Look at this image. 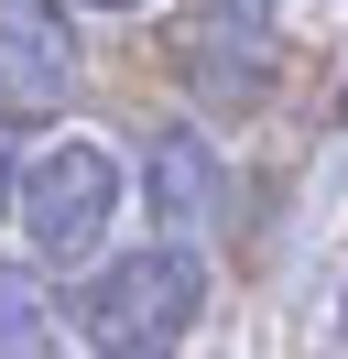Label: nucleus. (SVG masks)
Masks as SVG:
<instances>
[{
  "label": "nucleus",
  "mask_w": 348,
  "mask_h": 359,
  "mask_svg": "<svg viewBox=\"0 0 348 359\" xmlns=\"http://www.w3.org/2000/svg\"><path fill=\"white\" fill-rule=\"evenodd\" d=\"M65 316H76V337L98 359H174V337L207 316V250H196V240L98 250Z\"/></svg>",
  "instance_id": "obj_1"
},
{
  "label": "nucleus",
  "mask_w": 348,
  "mask_h": 359,
  "mask_svg": "<svg viewBox=\"0 0 348 359\" xmlns=\"http://www.w3.org/2000/svg\"><path fill=\"white\" fill-rule=\"evenodd\" d=\"M11 218L33 240L44 272H87L120 229V153L87 131H55L44 153H22V185H11Z\"/></svg>",
  "instance_id": "obj_2"
},
{
  "label": "nucleus",
  "mask_w": 348,
  "mask_h": 359,
  "mask_svg": "<svg viewBox=\"0 0 348 359\" xmlns=\"http://www.w3.org/2000/svg\"><path fill=\"white\" fill-rule=\"evenodd\" d=\"M142 207H152V240H196L229 218V153H218L196 120H163L142 142Z\"/></svg>",
  "instance_id": "obj_3"
},
{
  "label": "nucleus",
  "mask_w": 348,
  "mask_h": 359,
  "mask_svg": "<svg viewBox=\"0 0 348 359\" xmlns=\"http://www.w3.org/2000/svg\"><path fill=\"white\" fill-rule=\"evenodd\" d=\"M76 22L65 0H0V120H55L76 98Z\"/></svg>",
  "instance_id": "obj_4"
},
{
  "label": "nucleus",
  "mask_w": 348,
  "mask_h": 359,
  "mask_svg": "<svg viewBox=\"0 0 348 359\" xmlns=\"http://www.w3.org/2000/svg\"><path fill=\"white\" fill-rule=\"evenodd\" d=\"M76 316H65L44 262H0V359H65Z\"/></svg>",
  "instance_id": "obj_5"
},
{
  "label": "nucleus",
  "mask_w": 348,
  "mask_h": 359,
  "mask_svg": "<svg viewBox=\"0 0 348 359\" xmlns=\"http://www.w3.org/2000/svg\"><path fill=\"white\" fill-rule=\"evenodd\" d=\"M11 185H22V153H11V120H0V218H11Z\"/></svg>",
  "instance_id": "obj_6"
},
{
  "label": "nucleus",
  "mask_w": 348,
  "mask_h": 359,
  "mask_svg": "<svg viewBox=\"0 0 348 359\" xmlns=\"http://www.w3.org/2000/svg\"><path fill=\"white\" fill-rule=\"evenodd\" d=\"M65 11H142V0H65Z\"/></svg>",
  "instance_id": "obj_7"
},
{
  "label": "nucleus",
  "mask_w": 348,
  "mask_h": 359,
  "mask_svg": "<svg viewBox=\"0 0 348 359\" xmlns=\"http://www.w3.org/2000/svg\"><path fill=\"white\" fill-rule=\"evenodd\" d=\"M337 327H348V305H337Z\"/></svg>",
  "instance_id": "obj_8"
}]
</instances>
